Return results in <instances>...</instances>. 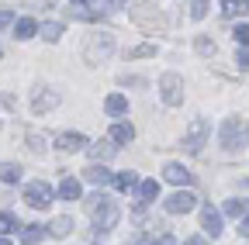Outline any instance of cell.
<instances>
[{"label":"cell","mask_w":249,"mask_h":245,"mask_svg":"<svg viewBox=\"0 0 249 245\" xmlns=\"http://www.w3.org/2000/svg\"><path fill=\"white\" fill-rule=\"evenodd\" d=\"M87 211H90L93 225H97V231H111V228L118 225V218H121L118 204H114L111 197H104V194H93V197H87Z\"/></svg>","instance_id":"6da1fadb"},{"label":"cell","mask_w":249,"mask_h":245,"mask_svg":"<svg viewBox=\"0 0 249 245\" xmlns=\"http://www.w3.org/2000/svg\"><path fill=\"white\" fill-rule=\"evenodd\" d=\"M222 145L229 148V152H235V148H242V145H249V125L246 121H239V117H229L225 125H222Z\"/></svg>","instance_id":"7a4b0ae2"},{"label":"cell","mask_w":249,"mask_h":245,"mask_svg":"<svg viewBox=\"0 0 249 245\" xmlns=\"http://www.w3.org/2000/svg\"><path fill=\"white\" fill-rule=\"evenodd\" d=\"M111 52H114V35H111V32L90 35L87 45H83V59H87V63H101V59H107Z\"/></svg>","instance_id":"3957f363"},{"label":"cell","mask_w":249,"mask_h":245,"mask_svg":"<svg viewBox=\"0 0 249 245\" xmlns=\"http://www.w3.org/2000/svg\"><path fill=\"white\" fill-rule=\"evenodd\" d=\"M208 121L204 117H194L191 121V128H187V135H183V148L187 152H191V156H194V152H201L204 148V142H208Z\"/></svg>","instance_id":"277c9868"},{"label":"cell","mask_w":249,"mask_h":245,"mask_svg":"<svg viewBox=\"0 0 249 245\" xmlns=\"http://www.w3.org/2000/svg\"><path fill=\"white\" fill-rule=\"evenodd\" d=\"M24 200H28V207H35V211L49 207V204H52V190H49V183H45V180H31L28 187H24Z\"/></svg>","instance_id":"5b68a950"},{"label":"cell","mask_w":249,"mask_h":245,"mask_svg":"<svg viewBox=\"0 0 249 245\" xmlns=\"http://www.w3.org/2000/svg\"><path fill=\"white\" fill-rule=\"evenodd\" d=\"M160 94H163V100H166L170 107H177V104L183 100V80H180L177 73H163V80H160Z\"/></svg>","instance_id":"8992f818"},{"label":"cell","mask_w":249,"mask_h":245,"mask_svg":"<svg viewBox=\"0 0 249 245\" xmlns=\"http://www.w3.org/2000/svg\"><path fill=\"white\" fill-rule=\"evenodd\" d=\"M194 207H197V197L191 190H177L173 197H166V211L170 214H191Z\"/></svg>","instance_id":"52a82bcc"},{"label":"cell","mask_w":249,"mask_h":245,"mask_svg":"<svg viewBox=\"0 0 249 245\" xmlns=\"http://www.w3.org/2000/svg\"><path fill=\"white\" fill-rule=\"evenodd\" d=\"M55 148H62V152H80V148H87V135H80V131H62V135L55 138Z\"/></svg>","instance_id":"ba28073f"},{"label":"cell","mask_w":249,"mask_h":245,"mask_svg":"<svg viewBox=\"0 0 249 245\" xmlns=\"http://www.w3.org/2000/svg\"><path fill=\"white\" fill-rule=\"evenodd\" d=\"M201 228H204V231H208L211 238H214V235H222V214H218V211H214L211 204H208V207L201 211Z\"/></svg>","instance_id":"9c48e42d"},{"label":"cell","mask_w":249,"mask_h":245,"mask_svg":"<svg viewBox=\"0 0 249 245\" xmlns=\"http://www.w3.org/2000/svg\"><path fill=\"white\" fill-rule=\"evenodd\" d=\"M132 14H135V21H139V24H145V28H166V17H163L160 11L152 14V11H145V7H135Z\"/></svg>","instance_id":"30bf717a"},{"label":"cell","mask_w":249,"mask_h":245,"mask_svg":"<svg viewBox=\"0 0 249 245\" xmlns=\"http://www.w3.org/2000/svg\"><path fill=\"white\" fill-rule=\"evenodd\" d=\"M163 176H166L170 183H177V187H180V183H191V180H194V173L187 169V166H180V163H170V166L163 169Z\"/></svg>","instance_id":"8fae6325"},{"label":"cell","mask_w":249,"mask_h":245,"mask_svg":"<svg viewBox=\"0 0 249 245\" xmlns=\"http://www.w3.org/2000/svg\"><path fill=\"white\" fill-rule=\"evenodd\" d=\"M83 180H87V183H93V187H104V183H111V173H107L104 166L93 163V166H87V169H83Z\"/></svg>","instance_id":"7c38bea8"},{"label":"cell","mask_w":249,"mask_h":245,"mask_svg":"<svg viewBox=\"0 0 249 245\" xmlns=\"http://www.w3.org/2000/svg\"><path fill=\"white\" fill-rule=\"evenodd\" d=\"M80 194H83V187H80V180L66 176V180L59 183V197H62V200H80Z\"/></svg>","instance_id":"4fadbf2b"},{"label":"cell","mask_w":249,"mask_h":245,"mask_svg":"<svg viewBox=\"0 0 249 245\" xmlns=\"http://www.w3.org/2000/svg\"><path fill=\"white\" fill-rule=\"evenodd\" d=\"M111 183H114L121 194H128L132 187H139V176L135 173H118V176H111Z\"/></svg>","instance_id":"5bb4252c"},{"label":"cell","mask_w":249,"mask_h":245,"mask_svg":"<svg viewBox=\"0 0 249 245\" xmlns=\"http://www.w3.org/2000/svg\"><path fill=\"white\" fill-rule=\"evenodd\" d=\"M42 235H45L42 225H24V228H21V242H24V245H38Z\"/></svg>","instance_id":"9a60e30c"},{"label":"cell","mask_w":249,"mask_h":245,"mask_svg":"<svg viewBox=\"0 0 249 245\" xmlns=\"http://www.w3.org/2000/svg\"><path fill=\"white\" fill-rule=\"evenodd\" d=\"M114 152H118V148H114L111 142H97V145H90V156L97 159V163H107V159L114 156Z\"/></svg>","instance_id":"2e32d148"},{"label":"cell","mask_w":249,"mask_h":245,"mask_svg":"<svg viewBox=\"0 0 249 245\" xmlns=\"http://www.w3.org/2000/svg\"><path fill=\"white\" fill-rule=\"evenodd\" d=\"M70 17H80V21H97L101 11H90V4H70Z\"/></svg>","instance_id":"e0dca14e"},{"label":"cell","mask_w":249,"mask_h":245,"mask_svg":"<svg viewBox=\"0 0 249 245\" xmlns=\"http://www.w3.org/2000/svg\"><path fill=\"white\" fill-rule=\"evenodd\" d=\"M104 111H107V114H114V117H118V114H124V111H128V100H124V97H121V94H111V97H107V100H104Z\"/></svg>","instance_id":"ac0fdd59"},{"label":"cell","mask_w":249,"mask_h":245,"mask_svg":"<svg viewBox=\"0 0 249 245\" xmlns=\"http://www.w3.org/2000/svg\"><path fill=\"white\" fill-rule=\"evenodd\" d=\"M59 104V94H38L35 100H31V107H35V114H42V111H52Z\"/></svg>","instance_id":"d6986e66"},{"label":"cell","mask_w":249,"mask_h":245,"mask_svg":"<svg viewBox=\"0 0 249 245\" xmlns=\"http://www.w3.org/2000/svg\"><path fill=\"white\" fill-rule=\"evenodd\" d=\"M35 32H38V24L31 21V17H21V21H14V35H18V38H31Z\"/></svg>","instance_id":"ffe728a7"},{"label":"cell","mask_w":249,"mask_h":245,"mask_svg":"<svg viewBox=\"0 0 249 245\" xmlns=\"http://www.w3.org/2000/svg\"><path fill=\"white\" fill-rule=\"evenodd\" d=\"M132 138H135V128L132 125H114L111 128V142H121L124 145V142H132Z\"/></svg>","instance_id":"44dd1931"},{"label":"cell","mask_w":249,"mask_h":245,"mask_svg":"<svg viewBox=\"0 0 249 245\" xmlns=\"http://www.w3.org/2000/svg\"><path fill=\"white\" fill-rule=\"evenodd\" d=\"M0 180H4V183H18V180H21V166H14V163H0Z\"/></svg>","instance_id":"7402d4cb"},{"label":"cell","mask_w":249,"mask_h":245,"mask_svg":"<svg viewBox=\"0 0 249 245\" xmlns=\"http://www.w3.org/2000/svg\"><path fill=\"white\" fill-rule=\"evenodd\" d=\"M139 194H142V200H156V197H160V183H156V180H142Z\"/></svg>","instance_id":"603a6c76"},{"label":"cell","mask_w":249,"mask_h":245,"mask_svg":"<svg viewBox=\"0 0 249 245\" xmlns=\"http://www.w3.org/2000/svg\"><path fill=\"white\" fill-rule=\"evenodd\" d=\"M70 228H73V221H70V218H55V221L49 225V231H52L55 238H62V235H70Z\"/></svg>","instance_id":"cb8c5ba5"},{"label":"cell","mask_w":249,"mask_h":245,"mask_svg":"<svg viewBox=\"0 0 249 245\" xmlns=\"http://www.w3.org/2000/svg\"><path fill=\"white\" fill-rule=\"evenodd\" d=\"M11 231H18V221H14V214L0 211V235H11Z\"/></svg>","instance_id":"d4e9b609"},{"label":"cell","mask_w":249,"mask_h":245,"mask_svg":"<svg viewBox=\"0 0 249 245\" xmlns=\"http://www.w3.org/2000/svg\"><path fill=\"white\" fill-rule=\"evenodd\" d=\"M249 211V200H229L225 204V214H229V218H239V214H246Z\"/></svg>","instance_id":"484cf974"},{"label":"cell","mask_w":249,"mask_h":245,"mask_svg":"<svg viewBox=\"0 0 249 245\" xmlns=\"http://www.w3.org/2000/svg\"><path fill=\"white\" fill-rule=\"evenodd\" d=\"M59 35H62V24H55V21H49V24L42 28V38H45V42H59Z\"/></svg>","instance_id":"4316f807"},{"label":"cell","mask_w":249,"mask_h":245,"mask_svg":"<svg viewBox=\"0 0 249 245\" xmlns=\"http://www.w3.org/2000/svg\"><path fill=\"white\" fill-rule=\"evenodd\" d=\"M222 7H225V17H242L249 11V4H242V0H239V4H222Z\"/></svg>","instance_id":"83f0119b"},{"label":"cell","mask_w":249,"mask_h":245,"mask_svg":"<svg viewBox=\"0 0 249 245\" xmlns=\"http://www.w3.org/2000/svg\"><path fill=\"white\" fill-rule=\"evenodd\" d=\"M28 148H31V152H45V138H42L38 131H28Z\"/></svg>","instance_id":"f1b7e54d"},{"label":"cell","mask_w":249,"mask_h":245,"mask_svg":"<svg viewBox=\"0 0 249 245\" xmlns=\"http://www.w3.org/2000/svg\"><path fill=\"white\" fill-rule=\"evenodd\" d=\"M194 49H197V55H214V42L211 38H197Z\"/></svg>","instance_id":"f546056e"},{"label":"cell","mask_w":249,"mask_h":245,"mask_svg":"<svg viewBox=\"0 0 249 245\" xmlns=\"http://www.w3.org/2000/svg\"><path fill=\"white\" fill-rule=\"evenodd\" d=\"M145 55H156V45H135L128 52V59H145Z\"/></svg>","instance_id":"4dcf8cb0"},{"label":"cell","mask_w":249,"mask_h":245,"mask_svg":"<svg viewBox=\"0 0 249 245\" xmlns=\"http://www.w3.org/2000/svg\"><path fill=\"white\" fill-rule=\"evenodd\" d=\"M232 38H235L239 45H246V49H249V24H239L235 32H232Z\"/></svg>","instance_id":"1f68e13d"},{"label":"cell","mask_w":249,"mask_h":245,"mask_svg":"<svg viewBox=\"0 0 249 245\" xmlns=\"http://www.w3.org/2000/svg\"><path fill=\"white\" fill-rule=\"evenodd\" d=\"M204 14H208V4H201V0H197V4H191V17H194V21H201Z\"/></svg>","instance_id":"d6a6232c"},{"label":"cell","mask_w":249,"mask_h":245,"mask_svg":"<svg viewBox=\"0 0 249 245\" xmlns=\"http://www.w3.org/2000/svg\"><path fill=\"white\" fill-rule=\"evenodd\" d=\"M7 24H14V11L0 7V28H7Z\"/></svg>","instance_id":"836d02e7"},{"label":"cell","mask_w":249,"mask_h":245,"mask_svg":"<svg viewBox=\"0 0 249 245\" xmlns=\"http://www.w3.org/2000/svg\"><path fill=\"white\" fill-rule=\"evenodd\" d=\"M124 245H152L145 235H135V238H128V242H124Z\"/></svg>","instance_id":"e575fe53"},{"label":"cell","mask_w":249,"mask_h":245,"mask_svg":"<svg viewBox=\"0 0 249 245\" xmlns=\"http://www.w3.org/2000/svg\"><path fill=\"white\" fill-rule=\"evenodd\" d=\"M235 63H239V66H246V69H249V49H246V52H239V55H235Z\"/></svg>","instance_id":"d590c367"},{"label":"cell","mask_w":249,"mask_h":245,"mask_svg":"<svg viewBox=\"0 0 249 245\" xmlns=\"http://www.w3.org/2000/svg\"><path fill=\"white\" fill-rule=\"evenodd\" d=\"M121 83H132V86H145V80H139V76H121Z\"/></svg>","instance_id":"8d00e7d4"},{"label":"cell","mask_w":249,"mask_h":245,"mask_svg":"<svg viewBox=\"0 0 249 245\" xmlns=\"http://www.w3.org/2000/svg\"><path fill=\"white\" fill-rule=\"evenodd\" d=\"M156 245H177V238H173V235H163V238L156 242Z\"/></svg>","instance_id":"74e56055"},{"label":"cell","mask_w":249,"mask_h":245,"mask_svg":"<svg viewBox=\"0 0 249 245\" xmlns=\"http://www.w3.org/2000/svg\"><path fill=\"white\" fill-rule=\"evenodd\" d=\"M239 235H246V238H249V218H246V221L239 225Z\"/></svg>","instance_id":"f35d334b"},{"label":"cell","mask_w":249,"mask_h":245,"mask_svg":"<svg viewBox=\"0 0 249 245\" xmlns=\"http://www.w3.org/2000/svg\"><path fill=\"white\" fill-rule=\"evenodd\" d=\"M187 245H208L204 238H191V242H187Z\"/></svg>","instance_id":"ab89813d"},{"label":"cell","mask_w":249,"mask_h":245,"mask_svg":"<svg viewBox=\"0 0 249 245\" xmlns=\"http://www.w3.org/2000/svg\"><path fill=\"white\" fill-rule=\"evenodd\" d=\"M0 245H11V242H7V238H0Z\"/></svg>","instance_id":"60d3db41"},{"label":"cell","mask_w":249,"mask_h":245,"mask_svg":"<svg viewBox=\"0 0 249 245\" xmlns=\"http://www.w3.org/2000/svg\"><path fill=\"white\" fill-rule=\"evenodd\" d=\"M242 187H246V190H249V180H246V183H242Z\"/></svg>","instance_id":"b9f144b4"},{"label":"cell","mask_w":249,"mask_h":245,"mask_svg":"<svg viewBox=\"0 0 249 245\" xmlns=\"http://www.w3.org/2000/svg\"><path fill=\"white\" fill-rule=\"evenodd\" d=\"M0 55H4V49H0Z\"/></svg>","instance_id":"7bdbcfd3"}]
</instances>
